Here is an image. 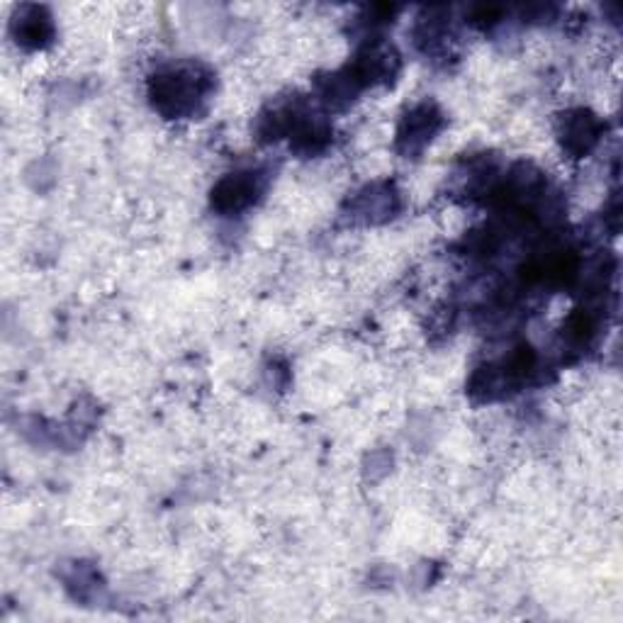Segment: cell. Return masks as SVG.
<instances>
[{
	"label": "cell",
	"instance_id": "obj_1",
	"mask_svg": "<svg viewBox=\"0 0 623 623\" xmlns=\"http://www.w3.org/2000/svg\"><path fill=\"white\" fill-rule=\"evenodd\" d=\"M213 88V76L197 63H181L171 67L152 79L149 95L154 108L164 112L166 118H188L197 112L200 103Z\"/></svg>",
	"mask_w": 623,
	"mask_h": 623
},
{
	"label": "cell",
	"instance_id": "obj_2",
	"mask_svg": "<svg viewBox=\"0 0 623 623\" xmlns=\"http://www.w3.org/2000/svg\"><path fill=\"white\" fill-rule=\"evenodd\" d=\"M261 195V181L256 173H231L215 185L213 205L219 213H241L251 207Z\"/></svg>",
	"mask_w": 623,
	"mask_h": 623
},
{
	"label": "cell",
	"instance_id": "obj_3",
	"mask_svg": "<svg viewBox=\"0 0 623 623\" xmlns=\"http://www.w3.org/2000/svg\"><path fill=\"white\" fill-rule=\"evenodd\" d=\"M441 127V112L434 105H417L415 110L407 112V118L399 127V146L405 154H419L424 146L434 140V134Z\"/></svg>",
	"mask_w": 623,
	"mask_h": 623
},
{
	"label": "cell",
	"instance_id": "obj_4",
	"mask_svg": "<svg viewBox=\"0 0 623 623\" xmlns=\"http://www.w3.org/2000/svg\"><path fill=\"white\" fill-rule=\"evenodd\" d=\"M601 124L592 112L587 110H575L567 112L563 120V146L573 156H585L595 149V144L599 142Z\"/></svg>",
	"mask_w": 623,
	"mask_h": 623
},
{
	"label": "cell",
	"instance_id": "obj_5",
	"mask_svg": "<svg viewBox=\"0 0 623 623\" xmlns=\"http://www.w3.org/2000/svg\"><path fill=\"white\" fill-rule=\"evenodd\" d=\"M15 35L25 47H45L51 39V20L41 8H25L15 23Z\"/></svg>",
	"mask_w": 623,
	"mask_h": 623
}]
</instances>
